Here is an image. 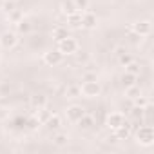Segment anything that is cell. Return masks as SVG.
Wrapping results in <instances>:
<instances>
[{
    "label": "cell",
    "mask_w": 154,
    "mask_h": 154,
    "mask_svg": "<svg viewBox=\"0 0 154 154\" xmlns=\"http://www.w3.org/2000/svg\"><path fill=\"white\" fill-rule=\"evenodd\" d=\"M80 91L85 98H96L102 94V85L98 80H84V84L80 85Z\"/></svg>",
    "instance_id": "cell-1"
},
{
    "label": "cell",
    "mask_w": 154,
    "mask_h": 154,
    "mask_svg": "<svg viewBox=\"0 0 154 154\" xmlns=\"http://www.w3.org/2000/svg\"><path fill=\"white\" fill-rule=\"evenodd\" d=\"M136 141L140 145H143V147L152 145V141H154V129L150 125H141L136 131Z\"/></svg>",
    "instance_id": "cell-2"
},
{
    "label": "cell",
    "mask_w": 154,
    "mask_h": 154,
    "mask_svg": "<svg viewBox=\"0 0 154 154\" xmlns=\"http://www.w3.org/2000/svg\"><path fill=\"white\" fill-rule=\"evenodd\" d=\"M58 51L63 56L65 54H74V53H78V42H76L72 36H67V38L58 42Z\"/></svg>",
    "instance_id": "cell-3"
},
{
    "label": "cell",
    "mask_w": 154,
    "mask_h": 154,
    "mask_svg": "<svg viewBox=\"0 0 154 154\" xmlns=\"http://www.w3.org/2000/svg\"><path fill=\"white\" fill-rule=\"evenodd\" d=\"M62 60H63V54H62L58 49H51V51H45V53H44V63L49 65V67L60 65Z\"/></svg>",
    "instance_id": "cell-4"
},
{
    "label": "cell",
    "mask_w": 154,
    "mask_h": 154,
    "mask_svg": "<svg viewBox=\"0 0 154 154\" xmlns=\"http://www.w3.org/2000/svg\"><path fill=\"white\" fill-rule=\"evenodd\" d=\"M131 31H132L134 35H138L140 38H141V36H149V35H150V31H152V24H150L149 20H140V22L132 24Z\"/></svg>",
    "instance_id": "cell-5"
},
{
    "label": "cell",
    "mask_w": 154,
    "mask_h": 154,
    "mask_svg": "<svg viewBox=\"0 0 154 154\" xmlns=\"http://www.w3.org/2000/svg\"><path fill=\"white\" fill-rule=\"evenodd\" d=\"M125 123V116H123V112H111L109 116H107V120H105V125L111 129V131H116L118 127H122Z\"/></svg>",
    "instance_id": "cell-6"
},
{
    "label": "cell",
    "mask_w": 154,
    "mask_h": 154,
    "mask_svg": "<svg viewBox=\"0 0 154 154\" xmlns=\"http://www.w3.org/2000/svg\"><path fill=\"white\" fill-rule=\"evenodd\" d=\"M84 114H85V109H84L82 105H69V107L65 109V116H67V120L72 122V123H76Z\"/></svg>",
    "instance_id": "cell-7"
},
{
    "label": "cell",
    "mask_w": 154,
    "mask_h": 154,
    "mask_svg": "<svg viewBox=\"0 0 154 154\" xmlns=\"http://www.w3.org/2000/svg\"><path fill=\"white\" fill-rule=\"evenodd\" d=\"M17 42H18V36L13 31H6V33L0 35V45L4 49H13L17 45Z\"/></svg>",
    "instance_id": "cell-8"
},
{
    "label": "cell",
    "mask_w": 154,
    "mask_h": 154,
    "mask_svg": "<svg viewBox=\"0 0 154 154\" xmlns=\"http://www.w3.org/2000/svg\"><path fill=\"white\" fill-rule=\"evenodd\" d=\"M98 26V17L93 11H82V27L85 29H94Z\"/></svg>",
    "instance_id": "cell-9"
},
{
    "label": "cell",
    "mask_w": 154,
    "mask_h": 154,
    "mask_svg": "<svg viewBox=\"0 0 154 154\" xmlns=\"http://www.w3.org/2000/svg\"><path fill=\"white\" fill-rule=\"evenodd\" d=\"M67 27L69 29H80L82 27V11H74L67 15Z\"/></svg>",
    "instance_id": "cell-10"
},
{
    "label": "cell",
    "mask_w": 154,
    "mask_h": 154,
    "mask_svg": "<svg viewBox=\"0 0 154 154\" xmlns=\"http://www.w3.org/2000/svg\"><path fill=\"white\" fill-rule=\"evenodd\" d=\"M47 129H51V131H58L60 127H62V116L60 114H53L51 112V116L47 118V122L44 123Z\"/></svg>",
    "instance_id": "cell-11"
},
{
    "label": "cell",
    "mask_w": 154,
    "mask_h": 154,
    "mask_svg": "<svg viewBox=\"0 0 154 154\" xmlns=\"http://www.w3.org/2000/svg\"><path fill=\"white\" fill-rule=\"evenodd\" d=\"M67 36H71L67 26H56V27L53 29V38H54L56 42H60V40H63V38H67Z\"/></svg>",
    "instance_id": "cell-12"
},
{
    "label": "cell",
    "mask_w": 154,
    "mask_h": 154,
    "mask_svg": "<svg viewBox=\"0 0 154 154\" xmlns=\"http://www.w3.org/2000/svg\"><path fill=\"white\" fill-rule=\"evenodd\" d=\"M114 136H116L118 140H127V138L131 136V125L125 122L122 127H118V129L114 131Z\"/></svg>",
    "instance_id": "cell-13"
},
{
    "label": "cell",
    "mask_w": 154,
    "mask_h": 154,
    "mask_svg": "<svg viewBox=\"0 0 154 154\" xmlns=\"http://www.w3.org/2000/svg\"><path fill=\"white\" fill-rule=\"evenodd\" d=\"M76 123H78V127H80V129H85V131H87V129H91V127L94 125V118H93L91 114H87V112H85V114H84L78 122H76Z\"/></svg>",
    "instance_id": "cell-14"
},
{
    "label": "cell",
    "mask_w": 154,
    "mask_h": 154,
    "mask_svg": "<svg viewBox=\"0 0 154 154\" xmlns=\"http://www.w3.org/2000/svg\"><path fill=\"white\" fill-rule=\"evenodd\" d=\"M45 105H47V96H44V94L31 96V107L33 109H40V107H45Z\"/></svg>",
    "instance_id": "cell-15"
},
{
    "label": "cell",
    "mask_w": 154,
    "mask_h": 154,
    "mask_svg": "<svg viewBox=\"0 0 154 154\" xmlns=\"http://www.w3.org/2000/svg\"><path fill=\"white\" fill-rule=\"evenodd\" d=\"M31 29H33V26H31V22H29V20L22 18L20 22H17V31H18V33L27 35V33H31Z\"/></svg>",
    "instance_id": "cell-16"
},
{
    "label": "cell",
    "mask_w": 154,
    "mask_h": 154,
    "mask_svg": "<svg viewBox=\"0 0 154 154\" xmlns=\"http://www.w3.org/2000/svg\"><path fill=\"white\" fill-rule=\"evenodd\" d=\"M120 82H122V85H123V87H129V85H134V82H136V76L125 71V74H122V78H120Z\"/></svg>",
    "instance_id": "cell-17"
},
{
    "label": "cell",
    "mask_w": 154,
    "mask_h": 154,
    "mask_svg": "<svg viewBox=\"0 0 154 154\" xmlns=\"http://www.w3.org/2000/svg\"><path fill=\"white\" fill-rule=\"evenodd\" d=\"M125 71L127 72H131V74H134V76H140V72H141V65L138 63V62H131V63H127L125 65Z\"/></svg>",
    "instance_id": "cell-18"
},
{
    "label": "cell",
    "mask_w": 154,
    "mask_h": 154,
    "mask_svg": "<svg viewBox=\"0 0 154 154\" xmlns=\"http://www.w3.org/2000/svg\"><path fill=\"white\" fill-rule=\"evenodd\" d=\"M74 11H78L74 8V2L72 0H65V2H62V13L67 17V15H71V13H74Z\"/></svg>",
    "instance_id": "cell-19"
},
{
    "label": "cell",
    "mask_w": 154,
    "mask_h": 154,
    "mask_svg": "<svg viewBox=\"0 0 154 154\" xmlns=\"http://www.w3.org/2000/svg\"><path fill=\"white\" fill-rule=\"evenodd\" d=\"M138 94H141V91H140V87L134 84V85H129V87H125V96L127 98H131V100H134Z\"/></svg>",
    "instance_id": "cell-20"
},
{
    "label": "cell",
    "mask_w": 154,
    "mask_h": 154,
    "mask_svg": "<svg viewBox=\"0 0 154 154\" xmlns=\"http://www.w3.org/2000/svg\"><path fill=\"white\" fill-rule=\"evenodd\" d=\"M132 103H134L136 107H140V109H147V107H149V98L143 96V94H138V96L132 100Z\"/></svg>",
    "instance_id": "cell-21"
},
{
    "label": "cell",
    "mask_w": 154,
    "mask_h": 154,
    "mask_svg": "<svg viewBox=\"0 0 154 154\" xmlns=\"http://www.w3.org/2000/svg\"><path fill=\"white\" fill-rule=\"evenodd\" d=\"M36 111H38V112H36L35 116H36V118H38V122H40V123L44 125V123L47 122V118L51 116V111H47L45 107H40V109H36Z\"/></svg>",
    "instance_id": "cell-22"
},
{
    "label": "cell",
    "mask_w": 154,
    "mask_h": 154,
    "mask_svg": "<svg viewBox=\"0 0 154 154\" xmlns=\"http://www.w3.org/2000/svg\"><path fill=\"white\" fill-rule=\"evenodd\" d=\"M53 141H54V145H58V147H63V145H67V141H69V136H67L65 132H58V134H54Z\"/></svg>",
    "instance_id": "cell-23"
},
{
    "label": "cell",
    "mask_w": 154,
    "mask_h": 154,
    "mask_svg": "<svg viewBox=\"0 0 154 154\" xmlns=\"http://www.w3.org/2000/svg\"><path fill=\"white\" fill-rule=\"evenodd\" d=\"M67 96L69 98H76V96H82V91H80V85H76V84H71L69 87H67Z\"/></svg>",
    "instance_id": "cell-24"
},
{
    "label": "cell",
    "mask_w": 154,
    "mask_h": 154,
    "mask_svg": "<svg viewBox=\"0 0 154 154\" xmlns=\"http://www.w3.org/2000/svg\"><path fill=\"white\" fill-rule=\"evenodd\" d=\"M26 125H27V129H29V131H36V129H38V125H42V123L38 122V118H36V116H31V118H27Z\"/></svg>",
    "instance_id": "cell-25"
},
{
    "label": "cell",
    "mask_w": 154,
    "mask_h": 154,
    "mask_svg": "<svg viewBox=\"0 0 154 154\" xmlns=\"http://www.w3.org/2000/svg\"><path fill=\"white\" fill-rule=\"evenodd\" d=\"M8 17H9V20H11L13 24H17V22H20V20L24 18V15H22L20 11H17V9H13V11H9V13H8Z\"/></svg>",
    "instance_id": "cell-26"
},
{
    "label": "cell",
    "mask_w": 154,
    "mask_h": 154,
    "mask_svg": "<svg viewBox=\"0 0 154 154\" xmlns=\"http://www.w3.org/2000/svg\"><path fill=\"white\" fill-rule=\"evenodd\" d=\"M72 2H74V8L78 11H85L89 8V0H72Z\"/></svg>",
    "instance_id": "cell-27"
},
{
    "label": "cell",
    "mask_w": 154,
    "mask_h": 154,
    "mask_svg": "<svg viewBox=\"0 0 154 154\" xmlns=\"http://www.w3.org/2000/svg\"><path fill=\"white\" fill-rule=\"evenodd\" d=\"M118 62L125 67L127 63H131V62H132V56H131V54H127V53H120V54H118Z\"/></svg>",
    "instance_id": "cell-28"
},
{
    "label": "cell",
    "mask_w": 154,
    "mask_h": 154,
    "mask_svg": "<svg viewBox=\"0 0 154 154\" xmlns=\"http://www.w3.org/2000/svg\"><path fill=\"white\" fill-rule=\"evenodd\" d=\"M13 4H15V2H9V0H4V6H2V8H4V11H6V13L13 11V9H15V8H13Z\"/></svg>",
    "instance_id": "cell-29"
},
{
    "label": "cell",
    "mask_w": 154,
    "mask_h": 154,
    "mask_svg": "<svg viewBox=\"0 0 154 154\" xmlns=\"http://www.w3.org/2000/svg\"><path fill=\"white\" fill-rule=\"evenodd\" d=\"M84 80H96V74L94 72H85L84 74Z\"/></svg>",
    "instance_id": "cell-30"
},
{
    "label": "cell",
    "mask_w": 154,
    "mask_h": 154,
    "mask_svg": "<svg viewBox=\"0 0 154 154\" xmlns=\"http://www.w3.org/2000/svg\"><path fill=\"white\" fill-rule=\"evenodd\" d=\"M109 141H111V143H116V141H118V138L112 134V136H109Z\"/></svg>",
    "instance_id": "cell-31"
},
{
    "label": "cell",
    "mask_w": 154,
    "mask_h": 154,
    "mask_svg": "<svg viewBox=\"0 0 154 154\" xmlns=\"http://www.w3.org/2000/svg\"><path fill=\"white\" fill-rule=\"evenodd\" d=\"M9 2H17V0H9Z\"/></svg>",
    "instance_id": "cell-32"
}]
</instances>
